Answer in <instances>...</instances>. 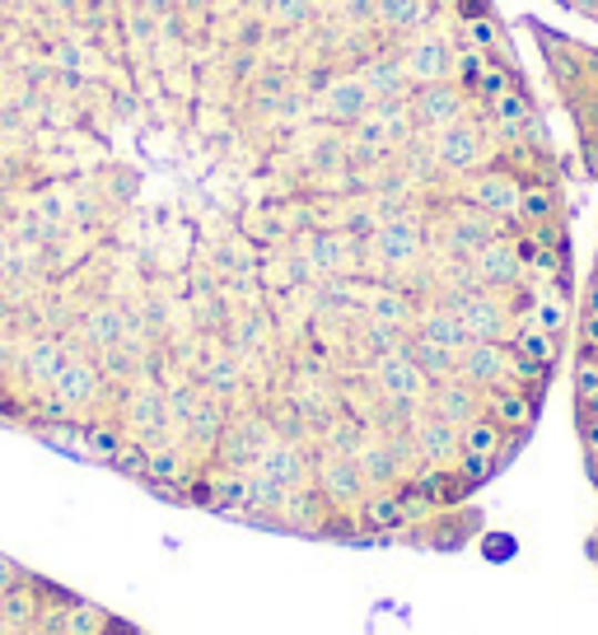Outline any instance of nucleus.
<instances>
[{
    "label": "nucleus",
    "instance_id": "f257e3e1",
    "mask_svg": "<svg viewBox=\"0 0 598 635\" xmlns=\"http://www.w3.org/2000/svg\"><path fill=\"white\" fill-rule=\"evenodd\" d=\"M496 0H0V430L179 510L458 552L477 425L534 435L557 145L500 122Z\"/></svg>",
    "mask_w": 598,
    "mask_h": 635
},
{
    "label": "nucleus",
    "instance_id": "f03ea898",
    "mask_svg": "<svg viewBox=\"0 0 598 635\" xmlns=\"http://www.w3.org/2000/svg\"><path fill=\"white\" fill-rule=\"evenodd\" d=\"M0 635H150L113 607L0 552Z\"/></svg>",
    "mask_w": 598,
    "mask_h": 635
},
{
    "label": "nucleus",
    "instance_id": "7ed1b4c3",
    "mask_svg": "<svg viewBox=\"0 0 598 635\" xmlns=\"http://www.w3.org/2000/svg\"><path fill=\"white\" fill-rule=\"evenodd\" d=\"M575 351H585V355H594L598 360V313H585L580 309V318H575Z\"/></svg>",
    "mask_w": 598,
    "mask_h": 635
},
{
    "label": "nucleus",
    "instance_id": "20e7f679",
    "mask_svg": "<svg viewBox=\"0 0 598 635\" xmlns=\"http://www.w3.org/2000/svg\"><path fill=\"white\" fill-rule=\"evenodd\" d=\"M575 430H580V448L598 453V416H575Z\"/></svg>",
    "mask_w": 598,
    "mask_h": 635
},
{
    "label": "nucleus",
    "instance_id": "39448f33",
    "mask_svg": "<svg viewBox=\"0 0 598 635\" xmlns=\"http://www.w3.org/2000/svg\"><path fill=\"white\" fill-rule=\"evenodd\" d=\"M580 309H585V313H598V281H585V294H580Z\"/></svg>",
    "mask_w": 598,
    "mask_h": 635
},
{
    "label": "nucleus",
    "instance_id": "423d86ee",
    "mask_svg": "<svg viewBox=\"0 0 598 635\" xmlns=\"http://www.w3.org/2000/svg\"><path fill=\"white\" fill-rule=\"evenodd\" d=\"M589 281H598V258H594V271H589Z\"/></svg>",
    "mask_w": 598,
    "mask_h": 635
}]
</instances>
